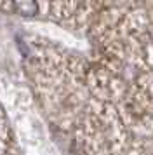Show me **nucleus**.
Wrapping results in <instances>:
<instances>
[{
    "label": "nucleus",
    "mask_w": 153,
    "mask_h": 155,
    "mask_svg": "<svg viewBox=\"0 0 153 155\" xmlns=\"http://www.w3.org/2000/svg\"><path fill=\"white\" fill-rule=\"evenodd\" d=\"M14 9L21 16H35L38 11V5L35 2H18V4H14Z\"/></svg>",
    "instance_id": "nucleus-1"
}]
</instances>
